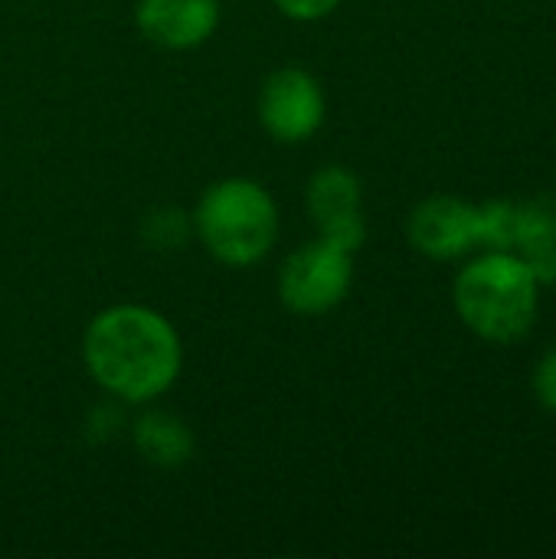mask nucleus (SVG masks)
Returning <instances> with one entry per match:
<instances>
[{"instance_id":"obj_3","label":"nucleus","mask_w":556,"mask_h":559,"mask_svg":"<svg viewBox=\"0 0 556 559\" xmlns=\"http://www.w3.org/2000/svg\"><path fill=\"white\" fill-rule=\"evenodd\" d=\"M193 219L203 246L226 265L259 262L279 236V210L252 180H223L210 187Z\"/></svg>"},{"instance_id":"obj_2","label":"nucleus","mask_w":556,"mask_h":559,"mask_svg":"<svg viewBox=\"0 0 556 559\" xmlns=\"http://www.w3.org/2000/svg\"><path fill=\"white\" fill-rule=\"evenodd\" d=\"M537 288L518 252H488L456 278V311L482 341L514 344L537 318Z\"/></svg>"},{"instance_id":"obj_10","label":"nucleus","mask_w":556,"mask_h":559,"mask_svg":"<svg viewBox=\"0 0 556 559\" xmlns=\"http://www.w3.org/2000/svg\"><path fill=\"white\" fill-rule=\"evenodd\" d=\"M478 242L492 252H514L518 246V203L492 200L478 206Z\"/></svg>"},{"instance_id":"obj_4","label":"nucleus","mask_w":556,"mask_h":559,"mask_svg":"<svg viewBox=\"0 0 556 559\" xmlns=\"http://www.w3.org/2000/svg\"><path fill=\"white\" fill-rule=\"evenodd\" d=\"M354 275V252L318 239L295 249L279 275V295L295 314H324L344 301Z\"/></svg>"},{"instance_id":"obj_5","label":"nucleus","mask_w":556,"mask_h":559,"mask_svg":"<svg viewBox=\"0 0 556 559\" xmlns=\"http://www.w3.org/2000/svg\"><path fill=\"white\" fill-rule=\"evenodd\" d=\"M262 128L285 144L311 138L324 121L321 85L305 69H279L265 79L259 95Z\"/></svg>"},{"instance_id":"obj_12","label":"nucleus","mask_w":556,"mask_h":559,"mask_svg":"<svg viewBox=\"0 0 556 559\" xmlns=\"http://www.w3.org/2000/svg\"><path fill=\"white\" fill-rule=\"evenodd\" d=\"M187 233H190L187 216L174 206H161L144 219V242L151 249H180Z\"/></svg>"},{"instance_id":"obj_11","label":"nucleus","mask_w":556,"mask_h":559,"mask_svg":"<svg viewBox=\"0 0 556 559\" xmlns=\"http://www.w3.org/2000/svg\"><path fill=\"white\" fill-rule=\"evenodd\" d=\"M547 242H556V200L541 193L528 203H518V246H514V252L547 246Z\"/></svg>"},{"instance_id":"obj_6","label":"nucleus","mask_w":556,"mask_h":559,"mask_svg":"<svg viewBox=\"0 0 556 559\" xmlns=\"http://www.w3.org/2000/svg\"><path fill=\"white\" fill-rule=\"evenodd\" d=\"M308 213L321 229V239L357 252L367 226L360 213V183L344 167H324L308 180Z\"/></svg>"},{"instance_id":"obj_15","label":"nucleus","mask_w":556,"mask_h":559,"mask_svg":"<svg viewBox=\"0 0 556 559\" xmlns=\"http://www.w3.org/2000/svg\"><path fill=\"white\" fill-rule=\"evenodd\" d=\"M279 10L292 20H321L328 16L341 0H275Z\"/></svg>"},{"instance_id":"obj_1","label":"nucleus","mask_w":556,"mask_h":559,"mask_svg":"<svg viewBox=\"0 0 556 559\" xmlns=\"http://www.w3.org/2000/svg\"><path fill=\"white\" fill-rule=\"evenodd\" d=\"M85 364L98 386L125 403H147L180 373V341L167 318L121 305L102 311L85 331Z\"/></svg>"},{"instance_id":"obj_13","label":"nucleus","mask_w":556,"mask_h":559,"mask_svg":"<svg viewBox=\"0 0 556 559\" xmlns=\"http://www.w3.org/2000/svg\"><path fill=\"white\" fill-rule=\"evenodd\" d=\"M518 255H521V262L528 265V272L534 275L537 285H556V242L521 249Z\"/></svg>"},{"instance_id":"obj_9","label":"nucleus","mask_w":556,"mask_h":559,"mask_svg":"<svg viewBox=\"0 0 556 559\" xmlns=\"http://www.w3.org/2000/svg\"><path fill=\"white\" fill-rule=\"evenodd\" d=\"M134 445L151 465L177 468V465H184L190 459L193 436L180 419H174L167 413H147L134 426Z\"/></svg>"},{"instance_id":"obj_14","label":"nucleus","mask_w":556,"mask_h":559,"mask_svg":"<svg viewBox=\"0 0 556 559\" xmlns=\"http://www.w3.org/2000/svg\"><path fill=\"white\" fill-rule=\"evenodd\" d=\"M534 393H537L544 409L556 413V347L544 354V360L534 370Z\"/></svg>"},{"instance_id":"obj_8","label":"nucleus","mask_w":556,"mask_h":559,"mask_svg":"<svg viewBox=\"0 0 556 559\" xmlns=\"http://www.w3.org/2000/svg\"><path fill=\"white\" fill-rule=\"evenodd\" d=\"M220 20L216 0H141L138 26L141 33L167 49L200 46Z\"/></svg>"},{"instance_id":"obj_7","label":"nucleus","mask_w":556,"mask_h":559,"mask_svg":"<svg viewBox=\"0 0 556 559\" xmlns=\"http://www.w3.org/2000/svg\"><path fill=\"white\" fill-rule=\"evenodd\" d=\"M410 242L429 259H459L478 246V206L459 197H433L410 216Z\"/></svg>"}]
</instances>
